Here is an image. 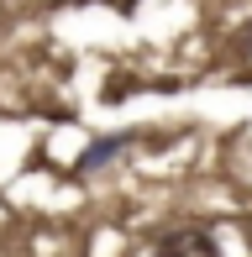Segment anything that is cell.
Segmentation results:
<instances>
[{
	"mask_svg": "<svg viewBox=\"0 0 252 257\" xmlns=\"http://www.w3.org/2000/svg\"><path fill=\"white\" fill-rule=\"evenodd\" d=\"M153 257H221V247H215V236L200 231V226H168L163 236L153 241Z\"/></svg>",
	"mask_w": 252,
	"mask_h": 257,
	"instance_id": "6da1fadb",
	"label": "cell"
},
{
	"mask_svg": "<svg viewBox=\"0 0 252 257\" xmlns=\"http://www.w3.org/2000/svg\"><path fill=\"white\" fill-rule=\"evenodd\" d=\"M121 147H126V137H105V142H100L95 153H84V168H95V163H105L110 153H121Z\"/></svg>",
	"mask_w": 252,
	"mask_h": 257,
	"instance_id": "7a4b0ae2",
	"label": "cell"
}]
</instances>
